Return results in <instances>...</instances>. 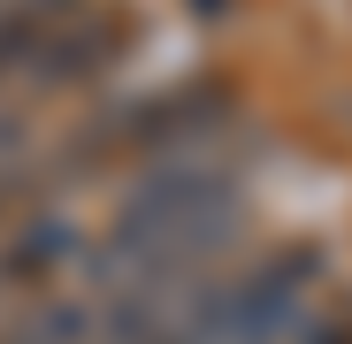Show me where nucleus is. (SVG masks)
Masks as SVG:
<instances>
[{"instance_id": "f03ea898", "label": "nucleus", "mask_w": 352, "mask_h": 344, "mask_svg": "<svg viewBox=\"0 0 352 344\" xmlns=\"http://www.w3.org/2000/svg\"><path fill=\"white\" fill-rule=\"evenodd\" d=\"M16 138H23V130H16V123H8V115H0V153H8V146H16Z\"/></svg>"}, {"instance_id": "f257e3e1", "label": "nucleus", "mask_w": 352, "mask_h": 344, "mask_svg": "<svg viewBox=\"0 0 352 344\" xmlns=\"http://www.w3.org/2000/svg\"><path fill=\"white\" fill-rule=\"evenodd\" d=\"M100 336V299H54L38 306V321L16 329V344H92Z\"/></svg>"}]
</instances>
